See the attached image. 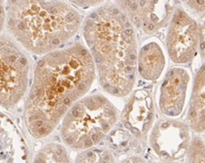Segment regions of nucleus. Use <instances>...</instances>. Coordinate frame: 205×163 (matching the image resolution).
Masks as SVG:
<instances>
[{"label":"nucleus","mask_w":205,"mask_h":163,"mask_svg":"<svg viewBox=\"0 0 205 163\" xmlns=\"http://www.w3.org/2000/svg\"><path fill=\"white\" fill-rule=\"evenodd\" d=\"M95 66L82 44L43 56L34 69L33 84L25 104L24 120L31 135L43 138L89 90Z\"/></svg>","instance_id":"f257e3e1"},{"label":"nucleus","mask_w":205,"mask_h":163,"mask_svg":"<svg viewBox=\"0 0 205 163\" xmlns=\"http://www.w3.org/2000/svg\"><path fill=\"white\" fill-rule=\"evenodd\" d=\"M101 87L117 97L132 90L137 69V43L132 23L115 5L91 12L83 24Z\"/></svg>","instance_id":"f03ea898"},{"label":"nucleus","mask_w":205,"mask_h":163,"mask_svg":"<svg viewBox=\"0 0 205 163\" xmlns=\"http://www.w3.org/2000/svg\"><path fill=\"white\" fill-rule=\"evenodd\" d=\"M79 12L61 1H12L8 26L22 46L42 54L58 49L81 25Z\"/></svg>","instance_id":"7ed1b4c3"},{"label":"nucleus","mask_w":205,"mask_h":163,"mask_svg":"<svg viewBox=\"0 0 205 163\" xmlns=\"http://www.w3.org/2000/svg\"><path fill=\"white\" fill-rule=\"evenodd\" d=\"M116 107L103 95L80 99L64 116L61 137L74 150H89L101 142L118 121Z\"/></svg>","instance_id":"20e7f679"},{"label":"nucleus","mask_w":205,"mask_h":163,"mask_svg":"<svg viewBox=\"0 0 205 163\" xmlns=\"http://www.w3.org/2000/svg\"><path fill=\"white\" fill-rule=\"evenodd\" d=\"M29 62L12 41L0 38V105L12 108L26 90Z\"/></svg>","instance_id":"39448f33"},{"label":"nucleus","mask_w":205,"mask_h":163,"mask_svg":"<svg viewBox=\"0 0 205 163\" xmlns=\"http://www.w3.org/2000/svg\"><path fill=\"white\" fill-rule=\"evenodd\" d=\"M197 47V22L182 8L175 9L166 35V49L170 59L177 64L190 63L196 54Z\"/></svg>","instance_id":"423d86ee"},{"label":"nucleus","mask_w":205,"mask_h":163,"mask_svg":"<svg viewBox=\"0 0 205 163\" xmlns=\"http://www.w3.org/2000/svg\"><path fill=\"white\" fill-rule=\"evenodd\" d=\"M191 143L188 126L176 120H161L150 135L153 151L164 162H176L187 154Z\"/></svg>","instance_id":"0eeeda50"},{"label":"nucleus","mask_w":205,"mask_h":163,"mask_svg":"<svg viewBox=\"0 0 205 163\" xmlns=\"http://www.w3.org/2000/svg\"><path fill=\"white\" fill-rule=\"evenodd\" d=\"M120 9L131 23L145 33H154L163 27L174 12V1H119Z\"/></svg>","instance_id":"6e6552de"},{"label":"nucleus","mask_w":205,"mask_h":163,"mask_svg":"<svg viewBox=\"0 0 205 163\" xmlns=\"http://www.w3.org/2000/svg\"><path fill=\"white\" fill-rule=\"evenodd\" d=\"M190 73L182 67H174L166 73L160 87L159 107L167 118H177L183 113L188 87Z\"/></svg>","instance_id":"1a4fd4ad"},{"label":"nucleus","mask_w":205,"mask_h":163,"mask_svg":"<svg viewBox=\"0 0 205 163\" xmlns=\"http://www.w3.org/2000/svg\"><path fill=\"white\" fill-rule=\"evenodd\" d=\"M155 109L150 90H135L122 111V120L124 128L137 139H143L154 123Z\"/></svg>","instance_id":"9d476101"},{"label":"nucleus","mask_w":205,"mask_h":163,"mask_svg":"<svg viewBox=\"0 0 205 163\" xmlns=\"http://www.w3.org/2000/svg\"><path fill=\"white\" fill-rule=\"evenodd\" d=\"M165 67V55L161 44L151 40L143 45L137 55L139 75L146 81L157 80Z\"/></svg>","instance_id":"9b49d317"},{"label":"nucleus","mask_w":205,"mask_h":163,"mask_svg":"<svg viewBox=\"0 0 205 163\" xmlns=\"http://www.w3.org/2000/svg\"><path fill=\"white\" fill-rule=\"evenodd\" d=\"M188 122L194 132L205 131V61L194 78L188 104Z\"/></svg>","instance_id":"f8f14e48"},{"label":"nucleus","mask_w":205,"mask_h":163,"mask_svg":"<svg viewBox=\"0 0 205 163\" xmlns=\"http://www.w3.org/2000/svg\"><path fill=\"white\" fill-rule=\"evenodd\" d=\"M33 163H71L64 147L58 144H50L43 148L36 155Z\"/></svg>","instance_id":"ddd939ff"},{"label":"nucleus","mask_w":205,"mask_h":163,"mask_svg":"<svg viewBox=\"0 0 205 163\" xmlns=\"http://www.w3.org/2000/svg\"><path fill=\"white\" fill-rule=\"evenodd\" d=\"M75 163H115L113 154L106 149L91 148L78 154Z\"/></svg>","instance_id":"4468645a"},{"label":"nucleus","mask_w":205,"mask_h":163,"mask_svg":"<svg viewBox=\"0 0 205 163\" xmlns=\"http://www.w3.org/2000/svg\"><path fill=\"white\" fill-rule=\"evenodd\" d=\"M187 155V163H205V144L199 137L193 138Z\"/></svg>","instance_id":"2eb2a0df"},{"label":"nucleus","mask_w":205,"mask_h":163,"mask_svg":"<svg viewBox=\"0 0 205 163\" xmlns=\"http://www.w3.org/2000/svg\"><path fill=\"white\" fill-rule=\"evenodd\" d=\"M198 47L201 57L205 59V12L198 20Z\"/></svg>","instance_id":"dca6fc26"},{"label":"nucleus","mask_w":205,"mask_h":163,"mask_svg":"<svg viewBox=\"0 0 205 163\" xmlns=\"http://www.w3.org/2000/svg\"><path fill=\"white\" fill-rule=\"evenodd\" d=\"M186 4L196 13H204L205 12V1H187Z\"/></svg>","instance_id":"f3484780"},{"label":"nucleus","mask_w":205,"mask_h":163,"mask_svg":"<svg viewBox=\"0 0 205 163\" xmlns=\"http://www.w3.org/2000/svg\"><path fill=\"white\" fill-rule=\"evenodd\" d=\"M121 163H148L145 159L139 157V156H130L124 160H122Z\"/></svg>","instance_id":"a211bd4d"},{"label":"nucleus","mask_w":205,"mask_h":163,"mask_svg":"<svg viewBox=\"0 0 205 163\" xmlns=\"http://www.w3.org/2000/svg\"><path fill=\"white\" fill-rule=\"evenodd\" d=\"M73 4H77L81 7H89L91 5H96L102 3V1H73Z\"/></svg>","instance_id":"6ab92c4d"},{"label":"nucleus","mask_w":205,"mask_h":163,"mask_svg":"<svg viewBox=\"0 0 205 163\" xmlns=\"http://www.w3.org/2000/svg\"><path fill=\"white\" fill-rule=\"evenodd\" d=\"M4 20H5V13H4V9H3L2 2L0 1V31H1V30H2V28H3Z\"/></svg>","instance_id":"aec40b11"},{"label":"nucleus","mask_w":205,"mask_h":163,"mask_svg":"<svg viewBox=\"0 0 205 163\" xmlns=\"http://www.w3.org/2000/svg\"><path fill=\"white\" fill-rule=\"evenodd\" d=\"M161 163H178V162H161Z\"/></svg>","instance_id":"412c9836"},{"label":"nucleus","mask_w":205,"mask_h":163,"mask_svg":"<svg viewBox=\"0 0 205 163\" xmlns=\"http://www.w3.org/2000/svg\"><path fill=\"white\" fill-rule=\"evenodd\" d=\"M204 144H205V143H204Z\"/></svg>","instance_id":"4be33fe9"}]
</instances>
